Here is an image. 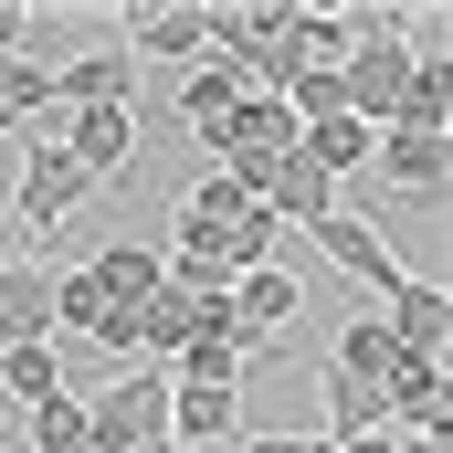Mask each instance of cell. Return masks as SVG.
Masks as SVG:
<instances>
[{
  "mask_svg": "<svg viewBox=\"0 0 453 453\" xmlns=\"http://www.w3.org/2000/svg\"><path fill=\"white\" fill-rule=\"evenodd\" d=\"M296 158V116L274 106V96H242V106L222 116V137H211V169H222L242 201H264V180Z\"/></svg>",
  "mask_w": 453,
  "mask_h": 453,
  "instance_id": "6da1fadb",
  "label": "cell"
},
{
  "mask_svg": "<svg viewBox=\"0 0 453 453\" xmlns=\"http://www.w3.org/2000/svg\"><path fill=\"white\" fill-rule=\"evenodd\" d=\"M169 443V369H127L106 401H85V453H148Z\"/></svg>",
  "mask_w": 453,
  "mask_h": 453,
  "instance_id": "7a4b0ae2",
  "label": "cell"
},
{
  "mask_svg": "<svg viewBox=\"0 0 453 453\" xmlns=\"http://www.w3.org/2000/svg\"><path fill=\"white\" fill-rule=\"evenodd\" d=\"M285 21H296V0H232V11H211V53H222L253 96L285 74Z\"/></svg>",
  "mask_w": 453,
  "mask_h": 453,
  "instance_id": "3957f363",
  "label": "cell"
},
{
  "mask_svg": "<svg viewBox=\"0 0 453 453\" xmlns=\"http://www.w3.org/2000/svg\"><path fill=\"white\" fill-rule=\"evenodd\" d=\"M85 201H96V180H85L53 137H32V148H21V190H11V232H53L64 211H85Z\"/></svg>",
  "mask_w": 453,
  "mask_h": 453,
  "instance_id": "277c9868",
  "label": "cell"
},
{
  "mask_svg": "<svg viewBox=\"0 0 453 453\" xmlns=\"http://www.w3.org/2000/svg\"><path fill=\"white\" fill-rule=\"evenodd\" d=\"M42 137H53V148H64V158H74V169L106 190L116 169L137 158V106H64L53 127H42Z\"/></svg>",
  "mask_w": 453,
  "mask_h": 453,
  "instance_id": "5b68a950",
  "label": "cell"
},
{
  "mask_svg": "<svg viewBox=\"0 0 453 453\" xmlns=\"http://www.w3.org/2000/svg\"><path fill=\"white\" fill-rule=\"evenodd\" d=\"M317 232V253H327V264H338V274H358V285H369V296H390V285H401V274H411V264H401V253H390V232L369 222V211H327V222H306Z\"/></svg>",
  "mask_w": 453,
  "mask_h": 453,
  "instance_id": "8992f818",
  "label": "cell"
},
{
  "mask_svg": "<svg viewBox=\"0 0 453 453\" xmlns=\"http://www.w3.org/2000/svg\"><path fill=\"white\" fill-rule=\"evenodd\" d=\"M222 317H232V338H242V348H264V338H285V327L306 317V285H296L285 264H253V274H232Z\"/></svg>",
  "mask_w": 453,
  "mask_h": 453,
  "instance_id": "52a82bcc",
  "label": "cell"
},
{
  "mask_svg": "<svg viewBox=\"0 0 453 453\" xmlns=\"http://www.w3.org/2000/svg\"><path fill=\"white\" fill-rule=\"evenodd\" d=\"M380 327H390V348L401 358H443V327H453V296L433 285V274H401L390 296H380Z\"/></svg>",
  "mask_w": 453,
  "mask_h": 453,
  "instance_id": "ba28073f",
  "label": "cell"
},
{
  "mask_svg": "<svg viewBox=\"0 0 453 453\" xmlns=\"http://www.w3.org/2000/svg\"><path fill=\"white\" fill-rule=\"evenodd\" d=\"M127 53L137 64H190V53H211V11L201 0H148V11H127Z\"/></svg>",
  "mask_w": 453,
  "mask_h": 453,
  "instance_id": "9c48e42d",
  "label": "cell"
},
{
  "mask_svg": "<svg viewBox=\"0 0 453 453\" xmlns=\"http://www.w3.org/2000/svg\"><path fill=\"white\" fill-rule=\"evenodd\" d=\"M64 106H137V53L127 42H96V53L53 64V116Z\"/></svg>",
  "mask_w": 453,
  "mask_h": 453,
  "instance_id": "30bf717a",
  "label": "cell"
},
{
  "mask_svg": "<svg viewBox=\"0 0 453 453\" xmlns=\"http://www.w3.org/2000/svg\"><path fill=\"white\" fill-rule=\"evenodd\" d=\"M53 338V264H0V358Z\"/></svg>",
  "mask_w": 453,
  "mask_h": 453,
  "instance_id": "8fae6325",
  "label": "cell"
},
{
  "mask_svg": "<svg viewBox=\"0 0 453 453\" xmlns=\"http://www.w3.org/2000/svg\"><path fill=\"white\" fill-rule=\"evenodd\" d=\"M232 390H190V380H169V443L180 453H232L242 433H232Z\"/></svg>",
  "mask_w": 453,
  "mask_h": 453,
  "instance_id": "7c38bea8",
  "label": "cell"
},
{
  "mask_svg": "<svg viewBox=\"0 0 453 453\" xmlns=\"http://www.w3.org/2000/svg\"><path fill=\"white\" fill-rule=\"evenodd\" d=\"M380 411H390L401 433H433V443H443V358H390Z\"/></svg>",
  "mask_w": 453,
  "mask_h": 453,
  "instance_id": "4fadbf2b",
  "label": "cell"
},
{
  "mask_svg": "<svg viewBox=\"0 0 453 453\" xmlns=\"http://www.w3.org/2000/svg\"><path fill=\"white\" fill-rule=\"evenodd\" d=\"M85 274L106 285V306H127V317H137V306H148V296L169 285V253H158V242H106V253H96Z\"/></svg>",
  "mask_w": 453,
  "mask_h": 453,
  "instance_id": "5bb4252c",
  "label": "cell"
},
{
  "mask_svg": "<svg viewBox=\"0 0 453 453\" xmlns=\"http://www.w3.org/2000/svg\"><path fill=\"white\" fill-rule=\"evenodd\" d=\"M242 96H253V85H242V74H232L222 53H201V64H190V85H180V127H190V137H201V148H211V137H222V116L242 106Z\"/></svg>",
  "mask_w": 453,
  "mask_h": 453,
  "instance_id": "9a60e30c",
  "label": "cell"
},
{
  "mask_svg": "<svg viewBox=\"0 0 453 453\" xmlns=\"http://www.w3.org/2000/svg\"><path fill=\"white\" fill-rule=\"evenodd\" d=\"M242 358H253V348L232 338V317H201V338L169 358V380H190V390H242Z\"/></svg>",
  "mask_w": 453,
  "mask_h": 453,
  "instance_id": "2e32d148",
  "label": "cell"
},
{
  "mask_svg": "<svg viewBox=\"0 0 453 453\" xmlns=\"http://www.w3.org/2000/svg\"><path fill=\"white\" fill-rule=\"evenodd\" d=\"M369 148H380V137H369L358 116H317V127H296V158H306L317 180H348V169H369Z\"/></svg>",
  "mask_w": 453,
  "mask_h": 453,
  "instance_id": "e0dca14e",
  "label": "cell"
},
{
  "mask_svg": "<svg viewBox=\"0 0 453 453\" xmlns=\"http://www.w3.org/2000/svg\"><path fill=\"white\" fill-rule=\"evenodd\" d=\"M380 137H453V85H443V64H411V85H401V106H390Z\"/></svg>",
  "mask_w": 453,
  "mask_h": 453,
  "instance_id": "ac0fdd59",
  "label": "cell"
},
{
  "mask_svg": "<svg viewBox=\"0 0 453 453\" xmlns=\"http://www.w3.org/2000/svg\"><path fill=\"white\" fill-rule=\"evenodd\" d=\"M369 169H390L401 190H422V201H433V190L453 180V137H380V148H369Z\"/></svg>",
  "mask_w": 453,
  "mask_h": 453,
  "instance_id": "d6986e66",
  "label": "cell"
},
{
  "mask_svg": "<svg viewBox=\"0 0 453 453\" xmlns=\"http://www.w3.org/2000/svg\"><path fill=\"white\" fill-rule=\"evenodd\" d=\"M369 433H390L380 390H369V380H348V369H327V433H317V443H369Z\"/></svg>",
  "mask_w": 453,
  "mask_h": 453,
  "instance_id": "ffe728a7",
  "label": "cell"
},
{
  "mask_svg": "<svg viewBox=\"0 0 453 453\" xmlns=\"http://www.w3.org/2000/svg\"><path fill=\"white\" fill-rule=\"evenodd\" d=\"M264 211H274V222H327V211H338V180H317L306 158H285V169L264 180Z\"/></svg>",
  "mask_w": 453,
  "mask_h": 453,
  "instance_id": "44dd1931",
  "label": "cell"
},
{
  "mask_svg": "<svg viewBox=\"0 0 453 453\" xmlns=\"http://www.w3.org/2000/svg\"><path fill=\"white\" fill-rule=\"evenodd\" d=\"M0 390H11L21 411H42V401H64V348H53V338L11 348V358H0Z\"/></svg>",
  "mask_w": 453,
  "mask_h": 453,
  "instance_id": "7402d4cb",
  "label": "cell"
},
{
  "mask_svg": "<svg viewBox=\"0 0 453 453\" xmlns=\"http://www.w3.org/2000/svg\"><path fill=\"white\" fill-rule=\"evenodd\" d=\"M0 116L11 127H32V116L53 127V64L42 53H0Z\"/></svg>",
  "mask_w": 453,
  "mask_h": 453,
  "instance_id": "603a6c76",
  "label": "cell"
},
{
  "mask_svg": "<svg viewBox=\"0 0 453 453\" xmlns=\"http://www.w3.org/2000/svg\"><path fill=\"white\" fill-rule=\"evenodd\" d=\"M390 358H401V348H390V327H380V317H348V338H338V358H327V369H348V380H369V390H380V380H390Z\"/></svg>",
  "mask_w": 453,
  "mask_h": 453,
  "instance_id": "cb8c5ba5",
  "label": "cell"
},
{
  "mask_svg": "<svg viewBox=\"0 0 453 453\" xmlns=\"http://www.w3.org/2000/svg\"><path fill=\"white\" fill-rule=\"evenodd\" d=\"M274 211H264V201H253V211H242V222L222 232V242H211V264H222V274H253V264H274Z\"/></svg>",
  "mask_w": 453,
  "mask_h": 453,
  "instance_id": "d4e9b609",
  "label": "cell"
},
{
  "mask_svg": "<svg viewBox=\"0 0 453 453\" xmlns=\"http://www.w3.org/2000/svg\"><path fill=\"white\" fill-rule=\"evenodd\" d=\"M106 317H116V306H106V285H96L85 264H74V274H53V327H74V338H96Z\"/></svg>",
  "mask_w": 453,
  "mask_h": 453,
  "instance_id": "484cf974",
  "label": "cell"
},
{
  "mask_svg": "<svg viewBox=\"0 0 453 453\" xmlns=\"http://www.w3.org/2000/svg\"><path fill=\"white\" fill-rule=\"evenodd\" d=\"M32 422V453H85V401L64 390V401H42V411H21Z\"/></svg>",
  "mask_w": 453,
  "mask_h": 453,
  "instance_id": "4316f807",
  "label": "cell"
},
{
  "mask_svg": "<svg viewBox=\"0 0 453 453\" xmlns=\"http://www.w3.org/2000/svg\"><path fill=\"white\" fill-rule=\"evenodd\" d=\"M232 453H327L317 433H253V443H232Z\"/></svg>",
  "mask_w": 453,
  "mask_h": 453,
  "instance_id": "83f0119b",
  "label": "cell"
},
{
  "mask_svg": "<svg viewBox=\"0 0 453 453\" xmlns=\"http://www.w3.org/2000/svg\"><path fill=\"white\" fill-rule=\"evenodd\" d=\"M21 32H32V0H0V53H21Z\"/></svg>",
  "mask_w": 453,
  "mask_h": 453,
  "instance_id": "f1b7e54d",
  "label": "cell"
},
{
  "mask_svg": "<svg viewBox=\"0 0 453 453\" xmlns=\"http://www.w3.org/2000/svg\"><path fill=\"white\" fill-rule=\"evenodd\" d=\"M390 453H443V443H433V433H401V443H390Z\"/></svg>",
  "mask_w": 453,
  "mask_h": 453,
  "instance_id": "f546056e",
  "label": "cell"
},
{
  "mask_svg": "<svg viewBox=\"0 0 453 453\" xmlns=\"http://www.w3.org/2000/svg\"><path fill=\"white\" fill-rule=\"evenodd\" d=\"M0 242H11V201H0Z\"/></svg>",
  "mask_w": 453,
  "mask_h": 453,
  "instance_id": "4dcf8cb0",
  "label": "cell"
},
{
  "mask_svg": "<svg viewBox=\"0 0 453 453\" xmlns=\"http://www.w3.org/2000/svg\"><path fill=\"white\" fill-rule=\"evenodd\" d=\"M0 137H11V116H0Z\"/></svg>",
  "mask_w": 453,
  "mask_h": 453,
  "instance_id": "1f68e13d",
  "label": "cell"
}]
</instances>
